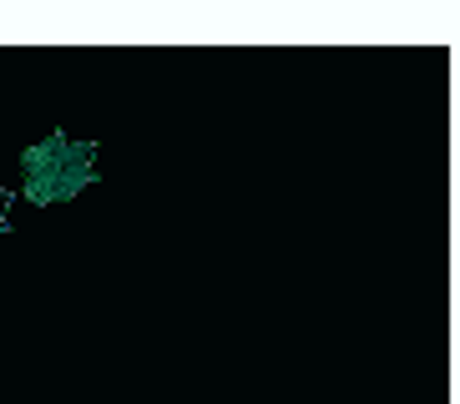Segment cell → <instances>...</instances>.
<instances>
[{
    "mask_svg": "<svg viewBox=\"0 0 460 404\" xmlns=\"http://www.w3.org/2000/svg\"><path fill=\"white\" fill-rule=\"evenodd\" d=\"M15 167H21V177H41V172H56V167H96V142H76L66 132H46L41 142L21 147Z\"/></svg>",
    "mask_w": 460,
    "mask_h": 404,
    "instance_id": "obj_1",
    "label": "cell"
},
{
    "mask_svg": "<svg viewBox=\"0 0 460 404\" xmlns=\"http://www.w3.org/2000/svg\"><path fill=\"white\" fill-rule=\"evenodd\" d=\"M96 182V167H56L41 177H21V202L31 207H56V202H76Z\"/></svg>",
    "mask_w": 460,
    "mask_h": 404,
    "instance_id": "obj_2",
    "label": "cell"
},
{
    "mask_svg": "<svg viewBox=\"0 0 460 404\" xmlns=\"http://www.w3.org/2000/svg\"><path fill=\"white\" fill-rule=\"evenodd\" d=\"M11 207H15V198H11L5 188H0V233L11 228Z\"/></svg>",
    "mask_w": 460,
    "mask_h": 404,
    "instance_id": "obj_3",
    "label": "cell"
}]
</instances>
